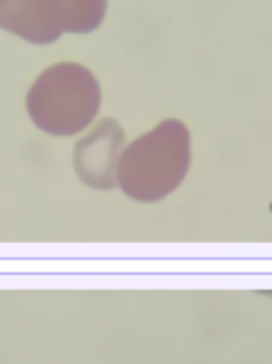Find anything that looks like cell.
Wrapping results in <instances>:
<instances>
[{"instance_id": "obj_1", "label": "cell", "mask_w": 272, "mask_h": 364, "mask_svg": "<svg viewBox=\"0 0 272 364\" xmlns=\"http://www.w3.org/2000/svg\"><path fill=\"white\" fill-rule=\"evenodd\" d=\"M191 166V134L181 119H163L124 146L116 186L129 198L153 203L173 193Z\"/></svg>"}, {"instance_id": "obj_2", "label": "cell", "mask_w": 272, "mask_h": 364, "mask_svg": "<svg viewBox=\"0 0 272 364\" xmlns=\"http://www.w3.org/2000/svg\"><path fill=\"white\" fill-rule=\"evenodd\" d=\"M102 107V87L80 63H58L30 85L25 109L38 129L53 136H72L94 122Z\"/></svg>"}, {"instance_id": "obj_3", "label": "cell", "mask_w": 272, "mask_h": 364, "mask_svg": "<svg viewBox=\"0 0 272 364\" xmlns=\"http://www.w3.org/2000/svg\"><path fill=\"white\" fill-rule=\"evenodd\" d=\"M126 146L121 124L111 117L99 119L72 149V166L80 181L97 191H109L116 186V166Z\"/></svg>"}, {"instance_id": "obj_4", "label": "cell", "mask_w": 272, "mask_h": 364, "mask_svg": "<svg viewBox=\"0 0 272 364\" xmlns=\"http://www.w3.org/2000/svg\"><path fill=\"white\" fill-rule=\"evenodd\" d=\"M0 30L35 45H48L62 38L48 0H0Z\"/></svg>"}, {"instance_id": "obj_5", "label": "cell", "mask_w": 272, "mask_h": 364, "mask_svg": "<svg viewBox=\"0 0 272 364\" xmlns=\"http://www.w3.org/2000/svg\"><path fill=\"white\" fill-rule=\"evenodd\" d=\"M55 23L62 33H92L107 15V0H48Z\"/></svg>"}]
</instances>
